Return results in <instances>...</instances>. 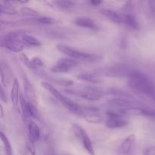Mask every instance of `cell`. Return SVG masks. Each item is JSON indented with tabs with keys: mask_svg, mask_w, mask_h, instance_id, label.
<instances>
[{
	"mask_svg": "<svg viewBox=\"0 0 155 155\" xmlns=\"http://www.w3.org/2000/svg\"><path fill=\"white\" fill-rule=\"evenodd\" d=\"M129 86L134 90L155 98V86L149 77L139 71H132L129 75Z\"/></svg>",
	"mask_w": 155,
	"mask_h": 155,
	"instance_id": "cell-1",
	"label": "cell"
},
{
	"mask_svg": "<svg viewBox=\"0 0 155 155\" xmlns=\"http://www.w3.org/2000/svg\"><path fill=\"white\" fill-rule=\"evenodd\" d=\"M57 49L60 52L67 54L70 58L75 59L77 61L80 60L83 61L95 63V62H98L102 58L101 56L98 55V54L83 52V51H79V50L71 48V47L68 46V45H62V44H59V45H57Z\"/></svg>",
	"mask_w": 155,
	"mask_h": 155,
	"instance_id": "cell-2",
	"label": "cell"
},
{
	"mask_svg": "<svg viewBox=\"0 0 155 155\" xmlns=\"http://www.w3.org/2000/svg\"><path fill=\"white\" fill-rule=\"evenodd\" d=\"M2 46L13 52H21L24 49L26 45L21 39V36L16 33H12L8 35L2 40Z\"/></svg>",
	"mask_w": 155,
	"mask_h": 155,
	"instance_id": "cell-3",
	"label": "cell"
},
{
	"mask_svg": "<svg viewBox=\"0 0 155 155\" xmlns=\"http://www.w3.org/2000/svg\"><path fill=\"white\" fill-rule=\"evenodd\" d=\"M132 71H130L127 67L123 65L118 66H110L100 69L95 73V75L98 76H106L110 77H123L128 76L130 74Z\"/></svg>",
	"mask_w": 155,
	"mask_h": 155,
	"instance_id": "cell-4",
	"label": "cell"
},
{
	"mask_svg": "<svg viewBox=\"0 0 155 155\" xmlns=\"http://www.w3.org/2000/svg\"><path fill=\"white\" fill-rule=\"evenodd\" d=\"M121 112L107 111L106 126L110 129H119L126 127L128 122L124 118Z\"/></svg>",
	"mask_w": 155,
	"mask_h": 155,
	"instance_id": "cell-5",
	"label": "cell"
},
{
	"mask_svg": "<svg viewBox=\"0 0 155 155\" xmlns=\"http://www.w3.org/2000/svg\"><path fill=\"white\" fill-rule=\"evenodd\" d=\"M78 61L71 58H63L56 62L55 64L51 68V71L55 73H66L70 70L77 66Z\"/></svg>",
	"mask_w": 155,
	"mask_h": 155,
	"instance_id": "cell-6",
	"label": "cell"
},
{
	"mask_svg": "<svg viewBox=\"0 0 155 155\" xmlns=\"http://www.w3.org/2000/svg\"><path fill=\"white\" fill-rule=\"evenodd\" d=\"M73 128H74L75 134L81 140L83 148L86 150V151L90 155H95V150H94L92 142H91L90 139H89L86 132L80 126L77 125V124H74Z\"/></svg>",
	"mask_w": 155,
	"mask_h": 155,
	"instance_id": "cell-7",
	"label": "cell"
},
{
	"mask_svg": "<svg viewBox=\"0 0 155 155\" xmlns=\"http://www.w3.org/2000/svg\"><path fill=\"white\" fill-rule=\"evenodd\" d=\"M66 91L71 94L79 95L80 98L88 100V101H98L102 98V94L99 91L93 89H88L83 91H74V92L73 91L70 92L69 90Z\"/></svg>",
	"mask_w": 155,
	"mask_h": 155,
	"instance_id": "cell-8",
	"label": "cell"
},
{
	"mask_svg": "<svg viewBox=\"0 0 155 155\" xmlns=\"http://www.w3.org/2000/svg\"><path fill=\"white\" fill-rule=\"evenodd\" d=\"M107 104L124 114L133 109L131 103L127 100L123 99V98H112L107 101Z\"/></svg>",
	"mask_w": 155,
	"mask_h": 155,
	"instance_id": "cell-9",
	"label": "cell"
},
{
	"mask_svg": "<svg viewBox=\"0 0 155 155\" xmlns=\"http://www.w3.org/2000/svg\"><path fill=\"white\" fill-rule=\"evenodd\" d=\"M136 141V135L132 133L130 136H127L118 149V154L119 155H127L130 153L133 144Z\"/></svg>",
	"mask_w": 155,
	"mask_h": 155,
	"instance_id": "cell-10",
	"label": "cell"
},
{
	"mask_svg": "<svg viewBox=\"0 0 155 155\" xmlns=\"http://www.w3.org/2000/svg\"><path fill=\"white\" fill-rule=\"evenodd\" d=\"M20 84L17 78L14 79L12 91H11V100L12 101L14 107L19 110L18 101H20ZM20 111V110H19Z\"/></svg>",
	"mask_w": 155,
	"mask_h": 155,
	"instance_id": "cell-11",
	"label": "cell"
},
{
	"mask_svg": "<svg viewBox=\"0 0 155 155\" xmlns=\"http://www.w3.org/2000/svg\"><path fill=\"white\" fill-rule=\"evenodd\" d=\"M41 86H42L44 89H46L48 92H50V93H51L54 98H57L58 101H61L63 104H64L65 103L69 100V98L62 95V94L59 91H58L57 89H55L52 85L49 84V83H46V82H42V83H41Z\"/></svg>",
	"mask_w": 155,
	"mask_h": 155,
	"instance_id": "cell-12",
	"label": "cell"
},
{
	"mask_svg": "<svg viewBox=\"0 0 155 155\" xmlns=\"http://www.w3.org/2000/svg\"><path fill=\"white\" fill-rule=\"evenodd\" d=\"M74 24L77 26H78V27L91 29V30H96L98 28L95 21L92 19H91L90 18H88V17H80V18H77L74 21Z\"/></svg>",
	"mask_w": 155,
	"mask_h": 155,
	"instance_id": "cell-13",
	"label": "cell"
},
{
	"mask_svg": "<svg viewBox=\"0 0 155 155\" xmlns=\"http://www.w3.org/2000/svg\"><path fill=\"white\" fill-rule=\"evenodd\" d=\"M101 13L104 15V17L111 21L112 22L116 23V24H123L124 23V18L123 15H120L115 11L111 10V9H102L101 10Z\"/></svg>",
	"mask_w": 155,
	"mask_h": 155,
	"instance_id": "cell-14",
	"label": "cell"
},
{
	"mask_svg": "<svg viewBox=\"0 0 155 155\" xmlns=\"http://www.w3.org/2000/svg\"><path fill=\"white\" fill-rule=\"evenodd\" d=\"M40 130L37 124L33 121H30L28 124V137L36 142L40 138Z\"/></svg>",
	"mask_w": 155,
	"mask_h": 155,
	"instance_id": "cell-15",
	"label": "cell"
},
{
	"mask_svg": "<svg viewBox=\"0 0 155 155\" xmlns=\"http://www.w3.org/2000/svg\"><path fill=\"white\" fill-rule=\"evenodd\" d=\"M124 18V23L128 28L131 30H138L139 27V23L136 16L133 14H127V15H123Z\"/></svg>",
	"mask_w": 155,
	"mask_h": 155,
	"instance_id": "cell-16",
	"label": "cell"
},
{
	"mask_svg": "<svg viewBox=\"0 0 155 155\" xmlns=\"http://www.w3.org/2000/svg\"><path fill=\"white\" fill-rule=\"evenodd\" d=\"M21 39L24 42L26 46L29 47H38L41 45V42L38 39H36L34 36L31 35L26 34H21Z\"/></svg>",
	"mask_w": 155,
	"mask_h": 155,
	"instance_id": "cell-17",
	"label": "cell"
},
{
	"mask_svg": "<svg viewBox=\"0 0 155 155\" xmlns=\"http://www.w3.org/2000/svg\"><path fill=\"white\" fill-rule=\"evenodd\" d=\"M64 105L68 108V110H69V111H71V113L74 114L81 116V115H83V114H84L83 109L82 108L80 105H78L77 103H75L74 101H73L72 100L70 99V98Z\"/></svg>",
	"mask_w": 155,
	"mask_h": 155,
	"instance_id": "cell-18",
	"label": "cell"
},
{
	"mask_svg": "<svg viewBox=\"0 0 155 155\" xmlns=\"http://www.w3.org/2000/svg\"><path fill=\"white\" fill-rule=\"evenodd\" d=\"M0 12L9 15H15L18 13L11 2H4L0 6Z\"/></svg>",
	"mask_w": 155,
	"mask_h": 155,
	"instance_id": "cell-19",
	"label": "cell"
},
{
	"mask_svg": "<svg viewBox=\"0 0 155 155\" xmlns=\"http://www.w3.org/2000/svg\"><path fill=\"white\" fill-rule=\"evenodd\" d=\"M77 79L83 81H86L89 83H99L101 80L95 74H82L77 76Z\"/></svg>",
	"mask_w": 155,
	"mask_h": 155,
	"instance_id": "cell-20",
	"label": "cell"
},
{
	"mask_svg": "<svg viewBox=\"0 0 155 155\" xmlns=\"http://www.w3.org/2000/svg\"><path fill=\"white\" fill-rule=\"evenodd\" d=\"M20 106H21V113L22 115V117L24 120H26L28 117V101H27L26 98H24V95H20Z\"/></svg>",
	"mask_w": 155,
	"mask_h": 155,
	"instance_id": "cell-21",
	"label": "cell"
},
{
	"mask_svg": "<svg viewBox=\"0 0 155 155\" xmlns=\"http://www.w3.org/2000/svg\"><path fill=\"white\" fill-rule=\"evenodd\" d=\"M24 89H25L26 93H27V96L30 98V101L36 103V101H35L34 90H33V86H31V83H30V81H29L28 79H27V77L24 78Z\"/></svg>",
	"mask_w": 155,
	"mask_h": 155,
	"instance_id": "cell-22",
	"label": "cell"
},
{
	"mask_svg": "<svg viewBox=\"0 0 155 155\" xmlns=\"http://www.w3.org/2000/svg\"><path fill=\"white\" fill-rule=\"evenodd\" d=\"M28 113L29 116L31 117L34 120H37L39 119V110H38V108L36 106V104L33 101H28Z\"/></svg>",
	"mask_w": 155,
	"mask_h": 155,
	"instance_id": "cell-23",
	"label": "cell"
},
{
	"mask_svg": "<svg viewBox=\"0 0 155 155\" xmlns=\"http://www.w3.org/2000/svg\"><path fill=\"white\" fill-rule=\"evenodd\" d=\"M0 136H1L2 142H3V145H4V148H5V150L6 154L13 155V153H12V145H11V144H10V142H9L8 138L6 137V136L2 133V132H1V133H0Z\"/></svg>",
	"mask_w": 155,
	"mask_h": 155,
	"instance_id": "cell-24",
	"label": "cell"
},
{
	"mask_svg": "<svg viewBox=\"0 0 155 155\" xmlns=\"http://www.w3.org/2000/svg\"><path fill=\"white\" fill-rule=\"evenodd\" d=\"M85 119L87 120V122L92 124H100L103 121L102 117L98 114H88L85 117Z\"/></svg>",
	"mask_w": 155,
	"mask_h": 155,
	"instance_id": "cell-25",
	"label": "cell"
},
{
	"mask_svg": "<svg viewBox=\"0 0 155 155\" xmlns=\"http://www.w3.org/2000/svg\"><path fill=\"white\" fill-rule=\"evenodd\" d=\"M20 59H21V62H22L24 65H26L27 68H30V69H35V68H36L34 67V65L33 64V63H32L31 59L29 58L25 53H21V54H20Z\"/></svg>",
	"mask_w": 155,
	"mask_h": 155,
	"instance_id": "cell-26",
	"label": "cell"
},
{
	"mask_svg": "<svg viewBox=\"0 0 155 155\" xmlns=\"http://www.w3.org/2000/svg\"><path fill=\"white\" fill-rule=\"evenodd\" d=\"M54 3H55L58 7L64 9L71 8L74 7V5H75V3H74V2L71 1H57Z\"/></svg>",
	"mask_w": 155,
	"mask_h": 155,
	"instance_id": "cell-27",
	"label": "cell"
},
{
	"mask_svg": "<svg viewBox=\"0 0 155 155\" xmlns=\"http://www.w3.org/2000/svg\"><path fill=\"white\" fill-rule=\"evenodd\" d=\"M34 143L35 142L33 140L27 137V141H26V148L32 155L36 154V148H35Z\"/></svg>",
	"mask_w": 155,
	"mask_h": 155,
	"instance_id": "cell-28",
	"label": "cell"
},
{
	"mask_svg": "<svg viewBox=\"0 0 155 155\" xmlns=\"http://www.w3.org/2000/svg\"><path fill=\"white\" fill-rule=\"evenodd\" d=\"M21 12L24 15H27V16H37L38 15L37 12L36 10L30 7H26V6L21 8Z\"/></svg>",
	"mask_w": 155,
	"mask_h": 155,
	"instance_id": "cell-29",
	"label": "cell"
},
{
	"mask_svg": "<svg viewBox=\"0 0 155 155\" xmlns=\"http://www.w3.org/2000/svg\"><path fill=\"white\" fill-rule=\"evenodd\" d=\"M36 22L40 24H50L54 22V21L49 17H40L36 19Z\"/></svg>",
	"mask_w": 155,
	"mask_h": 155,
	"instance_id": "cell-30",
	"label": "cell"
},
{
	"mask_svg": "<svg viewBox=\"0 0 155 155\" xmlns=\"http://www.w3.org/2000/svg\"><path fill=\"white\" fill-rule=\"evenodd\" d=\"M31 61H32V63H33V64L34 65V67L36 68H37V67L43 66V64H44L43 61H42L41 60V59L39 58H38V57L32 58Z\"/></svg>",
	"mask_w": 155,
	"mask_h": 155,
	"instance_id": "cell-31",
	"label": "cell"
},
{
	"mask_svg": "<svg viewBox=\"0 0 155 155\" xmlns=\"http://www.w3.org/2000/svg\"><path fill=\"white\" fill-rule=\"evenodd\" d=\"M143 155H155V146H151L147 148L144 151Z\"/></svg>",
	"mask_w": 155,
	"mask_h": 155,
	"instance_id": "cell-32",
	"label": "cell"
},
{
	"mask_svg": "<svg viewBox=\"0 0 155 155\" xmlns=\"http://www.w3.org/2000/svg\"><path fill=\"white\" fill-rule=\"evenodd\" d=\"M0 97H1V100L5 102H7V98H6V95L5 94L4 89H3L2 86H1V92H0Z\"/></svg>",
	"mask_w": 155,
	"mask_h": 155,
	"instance_id": "cell-33",
	"label": "cell"
},
{
	"mask_svg": "<svg viewBox=\"0 0 155 155\" xmlns=\"http://www.w3.org/2000/svg\"><path fill=\"white\" fill-rule=\"evenodd\" d=\"M102 2L101 1H90L89 2V4L92 5L93 6H98V5H100Z\"/></svg>",
	"mask_w": 155,
	"mask_h": 155,
	"instance_id": "cell-34",
	"label": "cell"
},
{
	"mask_svg": "<svg viewBox=\"0 0 155 155\" xmlns=\"http://www.w3.org/2000/svg\"><path fill=\"white\" fill-rule=\"evenodd\" d=\"M0 110H1V118H3V117H4V110H3L2 104H0Z\"/></svg>",
	"mask_w": 155,
	"mask_h": 155,
	"instance_id": "cell-35",
	"label": "cell"
}]
</instances>
